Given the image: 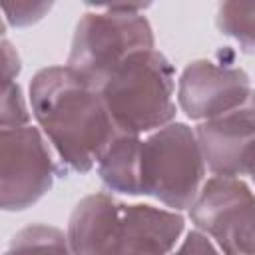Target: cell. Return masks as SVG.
Here are the masks:
<instances>
[{"label": "cell", "instance_id": "8fae6325", "mask_svg": "<svg viewBox=\"0 0 255 255\" xmlns=\"http://www.w3.org/2000/svg\"><path fill=\"white\" fill-rule=\"evenodd\" d=\"M141 135L118 133L96 163L98 175L110 191L139 195Z\"/></svg>", "mask_w": 255, "mask_h": 255}, {"label": "cell", "instance_id": "7c38bea8", "mask_svg": "<svg viewBox=\"0 0 255 255\" xmlns=\"http://www.w3.org/2000/svg\"><path fill=\"white\" fill-rule=\"evenodd\" d=\"M4 255H74L68 235L48 223H30L14 233Z\"/></svg>", "mask_w": 255, "mask_h": 255}, {"label": "cell", "instance_id": "6da1fadb", "mask_svg": "<svg viewBox=\"0 0 255 255\" xmlns=\"http://www.w3.org/2000/svg\"><path fill=\"white\" fill-rule=\"evenodd\" d=\"M28 96L32 116L54 147L62 173H88L120 133L100 90L66 64L38 70Z\"/></svg>", "mask_w": 255, "mask_h": 255}, {"label": "cell", "instance_id": "277c9868", "mask_svg": "<svg viewBox=\"0 0 255 255\" xmlns=\"http://www.w3.org/2000/svg\"><path fill=\"white\" fill-rule=\"evenodd\" d=\"M153 48V28L143 12L96 6L78 20L66 66L100 90L128 56Z\"/></svg>", "mask_w": 255, "mask_h": 255}, {"label": "cell", "instance_id": "8992f818", "mask_svg": "<svg viewBox=\"0 0 255 255\" xmlns=\"http://www.w3.org/2000/svg\"><path fill=\"white\" fill-rule=\"evenodd\" d=\"M62 175L48 139L36 126L0 129V205L4 211H24L40 201Z\"/></svg>", "mask_w": 255, "mask_h": 255}, {"label": "cell", "instance_id": "9a60e30c", "mask_svg": "<svg viewBox=\"0 0 255 255\" xmlns=\"http://www.w3.org/2000/svg\"><path fill=\"white\" fill-rule=\"evenodd\" d=\"M52 8V2H8L2 6L4 22L12 28H24L40 22Z\"/></svg>", "mask_w": 255, "mask_h": 255}, {"label": "cell", "instance_id": "30bf717a", "mask_svg": "<svg viewBox=\"0 0 255 255\" xmlns=\"http://www.w3.org/2000/svg\"><path fill=\"white\" fill-rule=\"evenodd\" d=\"M124 203L98 191L82 197L68 219V241L74 255H104L118 229Z\"/></svg>", "mask_w": 255, "mask_h": 255}, {"label": "cell", "instance_id": "52a82bcc", "mask_svg": "<svg viewBox=\"0 0 255 255\" xmlns=\"http://www.w3.org/2000/svg\"><path fill=\"white\" fill-rule=\"evenodd\" d=\"M251 80L239 66L199 58L177 80V106L195 122H205L239 108L251 94Z\"/></svg>", "mask_w": 255, "mask_h": 255}, {"label": "cell", "instance_id": "5bb4252c", "mask_svg": "<svg viewBox=\"0 0 255 255\" xmlns=\"http://www.w3.org/2000/svg\"><path fill=\"white\" fill-rule=\"evenodd\" d=\"M32 114L28 110L24 92L18 82L2 86V102H0V129H16L30 126Z\"/></svg>", "mask_w": 255, "mask_h": 255}, {"label": "cell", "instance_id": "3957f363", "mask_svg": "<svg viewBox=\"0 0 255 255\" xmlns=\"http://www.w3.org/2000/svg\"><path fill=\"white\" fill-rule=\"evenodd\" d=\"M205 169L195 128L171 122L141 143L139 195L153 197L173 211L189 209L205 183Z\"/></svg>", "mask_w": 255, "mask_h": 255}, {"label": "cell", "instance_id": "ba28073f", "mask_svg": "<svg viewBox=\"0 0 255 255\" xmlns=\"http://www.w3.org/2000/svg\"><path fill=\"white\" fill-rule=\"evenodd\" d=\"M185 219L179 211L149 203H124L118 229L104 255H169Z\"/></svg>", "mask_w": 255, "mask_h": 255}, {"label": "cell", "instance_id": "ac0fdd59", "mask_svg": "<svg viewBox=\"0 0 255 255\" xmlns=\"http://www.w3.org/2000/svg\"><path fill=\"white\" fill-rule=\"evenodd\" d=\"M243 175H249V179L255 183V139L243 153Z\"/></svg>", "mask_w": 255, "mask_h": 255}, {"label": "cell", "instance_id": "4fadbf2b", "mask_svg": "<svg viewBox=\"0 0 255 255\" xmlns=\"http://www.w3.org/2000/svg\"><path fill=\"white\" fill-rule=\"evenodd\" d=\"M217 30L235 40L245 54H255V2H223L215 16Z\"/></svg>", "mask_w": 255, "mask_h": 255}, {"label": "cell", "instance_id": "2e32d148", "mask_svg": "<svg viewBox=\"0 0 255 255\" xmlns=\"http://www.w3.org/2000/svg\"><path fill=\"white\" fill-rule=\"evenodd\" d=\"M169 255H223L217 245L199 229H191L185 233L181 243Z\"/></svg>", "mask_w": 255, "mask_h": 255}, {"label": "cell", "instance_id": "d6986e66", "mask_svg": "<svg viewBox=\"0 0 255 255\" xmlns=\"http://www.w3.org/2000/svg\"><path fill=\"white\" fill-rule=\"evenodd\" d=\"M253 255H255V249H253Z\"/></svg>", "mask_w": 255, "mask_h": 255}, {"label": "cell", "instance_id": "5b68a950", "mask_svg": "<svg viewBox=\"0 0 255 255\" xmlns=\"http://www.w3.org/2000/svg\"><path fill=\"white\" fill-rule=\"evenodd\" d=\"M187 211L223 255H253L255 191L241 177H207Z\"/></svg>", "mask_w": 255, "mask_h": 255}, {"label": "cell", "instance_id": "e0dca14e", "mask_svg": "<svg viewBox=\"0 0 255 255\" xmlns=\"http://www.w3.org/2000/svg\"><path fill=\"white\" fill-rule=\"evenodd\" d=\"M2 86L14 84L18 74L22 72V62L16 52V48L10 44L6 36H2Z\"/></svg>", "mask_w": 255, "mask_h": 255}, {"label": "cell", "instance_id": "7a4b0ae2", "mask_svg": "<svg viewBox=\"0 0 255 255\" xmlns=\"http://www.w3.org/2000/svg\"><path fill=\"white\" fill-rule=\"evenodd\" d=\"M120 133H151L175 120V70L159 50L128 56L100 88Z\"/></svg>", "mask_w": 255, "mask_h": 255}, {"label": "cell", "instance_id": "9c48e42d", "mask_svg": "<svg viewBox=\"0 0 255 255\" xmlns=\"http://www.w3.org/2000/svg\"><path fill=\"white\" fill-rule=\"evenodd\" d=\"M207 169L221 177L243 175V153L255 139V90L235 110L195 128Z\"/></svg>", "mask_w": 255, "mask_h": 255}]
</instances>
